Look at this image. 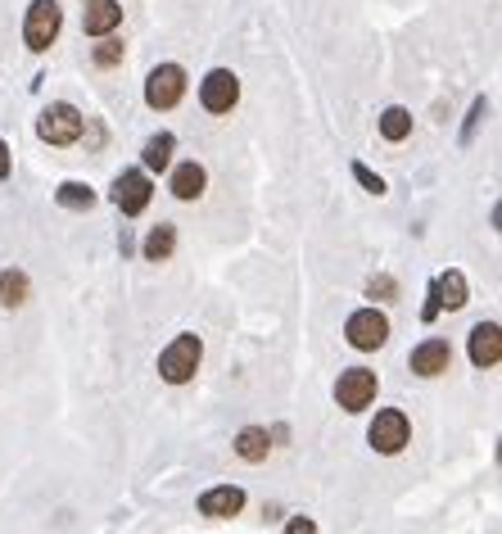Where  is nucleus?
Segmentation results:
<instances>
[{"mask_svg": "<svg viewBox=\"0 0 502 534\" xmlns=\"http://www.w3.org/2000/svg\"><path fill=\"white\" fill-rule=\"evenodd\" d=\"M200 358H204V344H200V335H177L163 354H159V376L168 381V385H186V381H195V372H200Z\"/></svg>", "mask_w": 502, "mask_h": 534, "instance_id": "obj_1", "label": "nucleus"}, {"mask_svg": "<svg viewBox=\"0 0 502 534\" xmlns=\"http://www.w3.org/2000/svg\"><path fill=\"white\" fill-rule=\"evenodd\" d=\"M59 27H64V9H59V0H32V5H27L23 41H27V50H32V55H46V50L55 46Z\"/></svg>", "mask_w": 502, "mask_h": 534, "instance_id": "obj_2", "label": "nucleus"}, {"mask_svg": "<svg viewBox=\"0 0 502 534\" xmlns=\"http://www.w3.org/2000/svg\"><path fill=\"white\" fill-rule=\"evenodd\" d=\"M82 132H87V118H82V109L68 105V100L50 105V109L36 118V136H41L46 145H73V140H82Z\"/></svg>", "mask_w": 502, "mask_h": 534, "instance_id": "obj_3", "label": "nucleus"}, {"mask_svg": "<svg viewBox=\"0 0 502 534\" xmlns=\"http://www.w3.org/2000/svg\"><path fill=\"white\" fill-rule=\"evenodd\" d=\"M186 96V68L181 64H159L145 77V105L149 109H177Z\"/></svg>", "mask_w": 502, "mask_h": 534, "instance_id": "obj_4", "label": "nucleus"}, {"mask_svg": "<svg viewBox=\"0 0 502 534\" xmlns=\"http://www.w3.org/2000/svg\"><path fill=\"white\" fill-rule=\"evenodd\" d=\"M149 200H154V181H149V172L127 168V172L114 177V204H118V213H123V218L145 213V209H149Z\"/></svg>", "mask_w": 502, "mask_h": 534, "instance_id": "obj_5", "label": "nucleus"}, {"mask_svg": "<svg viewBox=\"0 0 502 534\" xmlns=\"http://www.w3.org/2000/svg\"><path fill=\"white\" fill-rule=\"evenodd\" d=\"M376 372H367V367H349V372H340V381H335V403L344 407V412H363V407H372L376 403Z\"/></svg>", "mask_w": 502, "mask_h": 534, "instance_id": "obj_6", "label": "nucleus"}, {"mask_svg": "<svg viewBox=\"0 0 502 534\" xmlns=\"http://www.w3.org/2000/svg\"><path fill=\"white\" fill-rule=\"evenodd\" d=\"M367 439H372V448H376V453L394 457V453H403V448H407L412 426H407V416H403L398 407H384V412H376V421H372Z\"/></svg>", "mask_w": 502, "mask_h": 534, "instance_id": "obj_7", "label": "nucleus"}, {"mask_svg": "<svg viewBox=\"0 0 502 534\" xmlns=\"http://www.w3.org/2000/svg\"><path fill=\"white\" fill-rule=\"evenodd\" d=\"M236 100H241V77H236L231 68H213V73L200 82V105H204L209 114H231Z\"/></svg>", "mask_w": 502, "mask_h": 534, "instance_id": "obj_8", "label": "nucleus"}, {"mask_svg": "<svg viewBox=\"0 0 502 534\" xmlns=\"http://www.w3.org/2000/svg\"><path fill=\"white\" fill-rule=\"evenodd\" d=\"M344 335H349V344H353V349L372 354V349H380V344L389 340V317L376 313V308H358V313L344 322Z\"/></svg>", "mask_w": 502, "mask_h": 534, "instance_id": "obj_9", "label": "nucleus"}, {"mask_svg": "<svg viewBox=\"0 0 502 534\" xmlns=\"http://www.w3.org/2000/svg\"><path fill=\"white\" fill-rule=\"evenodd\" d=\"M82 27L87 36H109L123 27V0H82Z\"/></svg>", "mask_w": 502, "mask_h": 534, "instance_id": "obj_10", "label": "nucleus"}, {"mask_svg": "<svg viewBox=\"0 0 502 534\" xmlns=\"http://www.w3.org/2000/svg\"><path fill=\"white\" fill-rule=\"evenodd\" d=\"M448 363H453V349H448V340H425V344H416L412 349V372L416 376H444L448 372Z\"/></svg>", "mask_w": 502, "mask_h": 534, "instance_id": "obj_11", "label": "nucleus"}, {"mask_svg": "<svg viewBox=\"0 0 502 534\" xmlns=\"http://www.w3.org/2000/svg\"><path fill=\"white\" fill-rule=\"evenodd\" d=\"M498 358H502V331H498V322H480L476 331H471V363L476 367H498Z\"/></svg>", "mask_w": 502, "mask_h": 534, "instance_id": "obj_12", "label": "nucleus"}, {"mask_svg": "<svg viewBox=\"0 0 502 534\" xmlns=\"http://www.w3.org/2000/svg\"><path fill=\"white\" fill-rule=\"evenodd\" d=\"M172 195L181 200V204H190V200H200L204 195V186H209V172H204V163H195V159H186V163H177L172 168Z\"/></svg>", "mask_w": 502, "mask_h": 534, "instance_id": "obj_13", "label": "nucleus"}, {"mask_svg": "<svg viewBox=\"0 0 502 534\" xmlns=\"http://www.w3.org/2000/svg\"><path fill=\"white\" fill-rule=\"evenodd\" d=\"M241 508H245V489H241V485H218V489H209V494L200 498V512L213 517V521H227V517H236Z\"/></svg>", "mask_w": 502, "mask_h": 534, "instance_id": "obj_14", "label": "nucleus"}, {"mask_svg": "<svg viewBox=\"0 0 502 534\" xmlns=\"http://www.w3.org/2000/svg\"><path fill=\"white\" fill-rule=\"evenodd\" d=\"M430 294H435V303H439V313L448 308V313H457V308H466V276L453 267V272H444V276H435L430 281Z\"/></svg>", "mask_w": 502, "mask_h": 534, "instance_id": "obj_15", "label": "nucleus"}, {"mask_svg": "<svg viewBox=\"0 0 502 534\" xmlns=\"http://www.w3.org/2000/svg\"><path fill=\"white\" fill-rule=\"evenodd\" d=\"M172 250H177V227H172V222L149 227V236H145V245H140L145 263H168V259H172Z\"/></svg>", "mask_w": 502, "mask_h": 534, "instance_id": "obj_16", "label": "nucleus"}, {"mask_svg": "<svg viewBox=\"0 0 502 534\" xmlns=\"http://www.w3.org/2000/svg\"><path fill=\"white\" fill-rule=\"evenodd\" d=\"M172 149H177V136L172 132L149 136V140H145V149H140L145 172H168V168H172Z\"/></svg>", "mask_w": 502, "mask_h": 534, "instance_id": "obj_17", "label": "nucleus"}, {"mask_svg": "<svg viewBox=\"0 0 502 534\" xmlns=\"http://www.w3.org/2000/svg\"><path fill=\"white\" fill-rule=\"evenodd\" d=\"M27 294H32L27 272H23V267H5V272H0V303H5V308H23Z\"/></svg>", "mask_w": 502, "mask_h": 534, "instance_id": "obj_18", "label": "nucleus"}, {"mask_svg": "<svg viewBox=\"0 0 502 534\" xmlns=\"http://www.w3.org/2000/svg\"><path fill=\"white\" fill-rule=\"evenodd\" d=\"M271 453V435L262 430V426H245L241 435H236V457H245V462H262Z\"/></svg>", "mask_w": 502, "mask_h": 534, "instance_id": "obj_19", "label": "nucleus"}, {"mask_svg": "<svg viewBox=\"0 0 502 534\" xmlns=\"http://www.w3.org/2000/svg\"><path fill=\"white\" fill-rule=\"evenodd\" d=\"M55 200H59V209H73V213L96 209V190H91L87 181H64V186L55 190Z\"/></svg>", "mask_w": 502, "mask_h": 534, "instance_id": "obj_20", "label": "nucleus"}, {"mask_svg": "<svg viewBox=\"0 0 502 534\" xmlns=\"http://www.w3.org/2000/svg\"><path fill=\"white\" fill-rule=\"evenodd\" d=\"M380 136H384V140H394V145H398V140H407V136H412V114H407L403 105H389V109L380 114Z\"/></svg>", "mask_w": 502, "mask_h": 534, "instance_id": "obj_21", "label": "nucleus"}, {"mask_svg": "<svg viewBox=\"0 0 502 534\" xmlns=\"http://www.w3.org/2000/svg\"><path fill=\"white\" fill-rule=\"evenodd\" d=\"M123 55H127V46L114 36V32H109V36H100V46L91 50V59H96L100 68H118V64H123Z\"/></svg>", "mask_w": 502, "mask_h": 534, "instance_id": "obj_22", "label": "nucleus"}, {"mask_svg": "<svg viewBox=\"0 0 502 534\" xmlns=\"http://www.w3.org/2000/svg\"><path fill=\"white\" fill-rule=\"evenodd\" d=\"M367 299H380V303H389V299H398V281H394L389 272H376V276L367 281Z\"/></svg>", "mask_w": 502, "mask_h": 534, "instance_id": "obj_23", "label": "nucleus"}, {"mask_svg": "<svg viewBox=\"0 0 502 534\" xmlns=\"http://www.w3.org/2000/svg\"><path fill=\"white\" fill-rule=\"evenodd\" d=\"M353 177H358V186H363L367 195H384V177H380V172H372L367 163H353Z\"/></svg>", "mask_w": 502, "mask_h": 534, "instance_id": "obj_24", "label": "nucleus"}, {"mask_svg": "<svg viewBox=\"0 0 502 534\" xmlns=\"http://www.w3.org/2000/svg\"><path fill=\"white\" fill-rule=\"evenodd\" d=\"M489 114V100L480 96L476 105H471V114H466V128H462V145H471V136H476V128H480V118Z\"/></svg>", "mask_w": 502, "mask_h": 534, "instance_id": "obj_25", "label": "nucleus"}, {"mask_svg": "<svg viewBox=\"0 0 502 534\" xmlns=\"http://www.w3.org/2000/svg\"><path fill=\"white\" fill-rule=\"evenodd\" d=\"M285 534H317V521H312V517H294V521L285 526Z\"/></svg>", "mask_w": 502, "mask_h": 534, "instance_id": "obj_26", "label": "nucleus"}, {"mask_svg": "<svg viewBox=\"0 0 502 534\" xmlns=\"http://www.w3.org/2000/svg\"><path fill=\"white\" fill-rule=\"evenodd\" d=\"M9 172H14V154H9V145L0 140V181H5Z\"/></svg>", "mask_w": 502, "mask_h": 534, "instance_id": "obj_27", "label": "nucleus"}]
</instances>
